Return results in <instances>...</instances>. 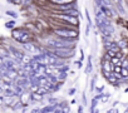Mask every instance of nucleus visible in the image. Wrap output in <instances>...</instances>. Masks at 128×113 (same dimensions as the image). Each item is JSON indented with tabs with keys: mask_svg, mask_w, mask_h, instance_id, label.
I'll use <instances>...</instances> for the list:
<instances>
[{
	"mask_svg": "<svg viewBox=\"0 0 128 113\" xmlns=\"http://www.w3.org/2000/svg\"><path fill=\"white\" fill-rule=\"evenodd\" d=\"M48 104H49V106H54V107H56V106L59 104V100H58V98L50 96V97L48 98Z\"/></svg>",
	"mask_w": 128,
	"mask_h": 113,
	"instance_id": "obj_10",
	"label": "nucleus"
},
{
	"mask_svg": "<svg viewBox=\"0 0 128 113\" xmlns=\"http://www.w3.org/2000/svg\"><path fill=\"white\" fill-rule=\"evenodd\" d=\"M82 98H83V107H84V106H87V104H88V103H87V96H86V92H83Z\"/></svg>",
	"mask_w": 128,
	"mask_h": 113,
	"instance_id": "obj_18",
	"label": "nucleus"
},
{
	"mask_svg": "<svg viewBox=\"0 0 128 113\" xmlns=\"http://www.w3.org/2000/svg\"><path fill=\"white\" fill-rule=\"evenodd\" d=\"M6 14H8V15H10V16H13V18H16V16H18V14H16V13L10 12V10H8V12H6Z\"/></svg>",
	"mask_w": 128,
	"mask_h": 113,
	"instance_id": "obj_19",
	"label": "nucleus"
},
{
	"mask_svg": "<svg viewBox=\"0 0 128 113\" xmlns=\"http://www.w3.org/2000/svg\"><path fill=\"white\" fill-rule=\"evenodd\" d=\"M74 93H76V88H70V89H69V92H68V94H69V96H73Z\"/></svg>",
	"mask_w": 128,
	"mask_h": 113,
	"instance_id": "obj_21",
	"label": "nucleus"
},
{
	"mask_svg": "<svg viewBox=\"0 0 128 113\" xmlns=\"http://www.w3.org/2000/svg\"><path fill=\"white\" fill-rule=\"evenodd\" d=\"M106 113H117V109H116V108L113 107V108H110V109H108V110H107Z\"/></svg>",
	"mask_w": 128,
	"mask_h": 113,
	"instance_id": "obj_20",
	"label": "nucleus"
},
{
	"mask_svg": "<svg viewBox=\"0 0 128 113\" xmlns=\"http://www.w3.org/2000/svg\"><path fill=\"white\" fill-rule=\"evenodd\" d=\"M5 26L13 30V29H15V22H14V20H10V22H8V23H5Z\"/></svg>",
	"mask_w": 128,
	"mask_h": 113,
	"instance_id": "obj_13",
	"label": "nucleus"
},
{
	"mask_svg": "<svg viewBox=\"0 0 128 113\" xmlns=\"http://www.w3.org/2000/svg\"><path fill=\"white\" fill-rule=\"evenodd\" d=\"M30 113H42V108H39V107H34V108L30 109Z\"/></svg>",
	"mask_w": 128,
	"mask_h": 113,
	"instance_id": "obj_16",
	"label": "nucleus"
},
{
	"mask_svg": "<svg viewBox=\"0 0 128 113\" xmlns=\"http://www.w3.org/2000/svg\"><path fill=\"white\" fill-rule=\"evenodd\" d=\"M28 33V30L24 28V26H22V28H15V29H13L12 30V38L15 40V42H18L24 34H26Z\"/></svg>",
	"mask_w": 128,
	"mask_h": 113,
	"instance_id": "obj_4",
	"label": "nucleus"
},
{
	"mask_svg": "<svg viewBox=\"0 0 128 113\" xmlns=\"http://www.w3.org/2000/svg\"><path fill=\"white\" fill-rule=\"evenodd\" d=\"M0 106H4V96H0Z\"/></svg>",
	"mask_w": 128,
	"mask_h": 113,
	"instance_id": "obj_23",
	"label": "nucleus"
},
{
	"mask_svg": "<svg viewBox=\"0 0 128 113\" xmlns=\"http://www.w3.org/2000/svg\"><path fill=\"white\" fill-rule=\"evenodd\" d=\"M32 62H33V56L25 53L22 59V66H29V64H32Z\"/></svg>",
	"mask_w": 128,
	"mask_h": 113,
	"instance_id": "obj_8",
	"label": "nucleus"
},
{
	"mask_svg": "<svg viewBox=\"0 0 128 113\" xmlns=\"http://www.w3.org/2000/svg\"><path fill=\"white\" fill-rule=\"evenodd\" d=\"M110 63H112L113 67H122V59H118L117 56H116V58H112Z\"/></svg>",
	"mask_w": 128,
	"mask_h": 113,
	"instance_id": "obj_11",
	"label": "nucleus"
},
{
	"mask_svg": "<svg viewBox=\"0 0 128 113\" xmlns=\"http://www.w3.org/2000/svg\"><path fill=\"white\" fill-rule=\"evenodd\" d=\"M52 34L60 39L67 40H78L79 39V29L78 28H59L52 29Z\"/></svg>",
	"mask_w": 128,
	"mask_h": 113,
	"instance_id": "obj_1",
	"label": "nucleus"
},
{
	"mask_svg": "<svg viewBox=\"0 0 128 113\" xmlns=\"http://www.w3.org/2000/svg\"><path fill=\"white\" fill-rule=\"evenodd\" d=\"M120 77H122V79H128V69L122 68V70H120Z\"/></svg>",
	"mask_w": 128,
	"mask_h": 113,
	"instance_id": "obj_12",
	"label": "nucleus"
},
{
	"mask_svg": "<svg viewBox=\"0 0 128 113\" xmlns=\"http://www.w3.org/2000/svg\"><path fill=\"white\" fill-rule=\"evenodd\" d=\"M76 66L78 67V69H79V68H82V62H80V60H79V62H76Z\"/></svg>",
	"mask_w": 128,
	"mask_h": 113,
	"instance_id": "obj_24",
	"label": "nucleus"
},
{
	"mask_svg": "<svg viewBox=\"0 0 128 113\" xmlns=\"http://www.w3.org/2000/svg\"><path fill=\"white\" fill-rule=\"evenodd\" d=\"M123 113H128V108H127V109H126V110H124Z\"/></svg>",
	"mask_w": 128,
	"mask_h": 113,
	"instance_id": "obj_25",
	"label": "nucleus"
},
{
	"mask_svg": "<svg viewBox=\"0 0 128 113\" xmlns=\"http://www.w3.org/2000/svg\"><path fill=\"white\" fill-rule=\"evenodd\" d=\"M49 4L52 5H58V6H67V5H72L76 2L73 0H48Z\"/></svg>",
	"mask_w": 128,
	"mask_h": 113,
	"instance_id": "obj_5",
	"label": "nucleus"
},
{
	"mask_svg": "<svg viewBox=\"0 0 128 113\" xmlns=\"http://www.w3.org/2000/svg\"><path fill=\"white\" fill-rule=\"evenodd\" d=\"M113 66L110 62H107V60H103L100 59V70H104V72H110L113 73Z\"/></svg>",
	"mask_w": 128,
	"mask_h": 113,
	"instance_id": "obj_7",
	"label": "nucleus"
},
{
	"mask_svg": "<svg viewBox=\"0 0 128 113\" xmlns=\"http://www.w3.org/2000/svg\"><path fill=\"white\" fill-rule=\"evenodd\" d=\"M22 46H23V49L25 50V53L29 54V55H32V56L39 53V45H38L35 42H32V43L24 44V45H22Z\"/></svg>",
	"mask_w": 128,
	"mask_h": 113,
	"instance_id": "obj_3",
	"label": "nucleus"
},
{
	"mask_svg": "<svg viewBox=\"0 0 128 113\" xmlns=\"http://www.w3.org/2000/svg\"><path fill=\"white\" fill-rule=\"evenodd\" d=\"M50 52L54 55H56L58 58L64 59V60H68L76 55V48H63V49H55V50H50Z\"/></svg>",
	"mask_w": 128,
	"mask_h": 113,
	"instance_id": "obj_2",
	"label": "nucleus"
},
{
	"mask_svg": "<svg viewBox=\"0 0 128 113\" xmlns=\"http://www.w3.org/2000/svg\"><path fill=\"white\" fill-rule=\"evenodd\" d=\"M96 79H97V76H94L92 78V82H90V92H93L96 89Z\"/></svg>",
	"mask_w": 128,
	"mask_h": 113,
	"instance_id": "obj_14",
	"label": "nucleus"
},
{
	"mask_svg": "<svg viewBox=\"0 0 128 113\" xmlns=\"http://www.w3.org/2000/svg\"><path fill=\"white\" fill-rule=\"evenodd\" d=\"M19 100L22 102V104H23L24 107H28V106L30 104V100H32V98H30V92H29V90H25V92L19 97Z\"/></svg>",
	"mask_w": 128,
	"mask_h": 113,
	"instance_id": "obj_6",
	"label": "nucleus"
},
{
	"mask_svg": "<svg viewBox=\"0 0 128 113\" xmlns=\"http://www.w3.org/2000/svg\"><path fill=\"white\" fill-rule=\"evenodd\" d=\"M93 70V64H92V56L88 55V62H87V66H86V74H90Z\"/></svg>",
	"mask_w": 128,
	"mask_h": 113,
	"instance_id": "obj_9",
	"label": "nucleus"
},
{
	"mask_svg": "<svg viewBox=\"0 0 128 113\" xmlns=\"http://www.w3.org/2000/svg\"><path fill=\"white\" fill-rule=\"evenodd\" d=\"M106 53L110 56V58H116V56H117V53H114V52H112V50H107Z\"/></svg>",
	"mask_w": 128,
	"mask_h": 113,
	"instance_id": "obj_17",
	"label": "nucleus"
},
{
	"mask_svg": "<svg viewBox=\"0 0 128 113\" xmlns=\"http://www.w3.org/2000/svg\"><path fill=\"white\" fill-rule=\"evenodd\" d=\"M83 109H84V108H83V106H78V110H77V112H78V113H84V112H83Z\"/></svg>",
	"mask_w": 128,
	"mask_h": 113,
	"instance_id": "obj_22",
	"label": "nucleus"
},
{
	"mask_svg": "<svg viewBox=\"0 0 128 113\" xmlns=\"http://www.w3.org/2000/svg\"><path fill=\"white\" fill-rule=\"evenodd\" d=\"M100 73H102V76H103V78H104L106 80H107V79L110 77V74H112L110 72H104V70H100Z\"/></svg>",
	"mask_w": 128,
	"mask_h": 113,
	"instance_id": "obj_15",
	"label": "nucleus"
}]
</instances>
